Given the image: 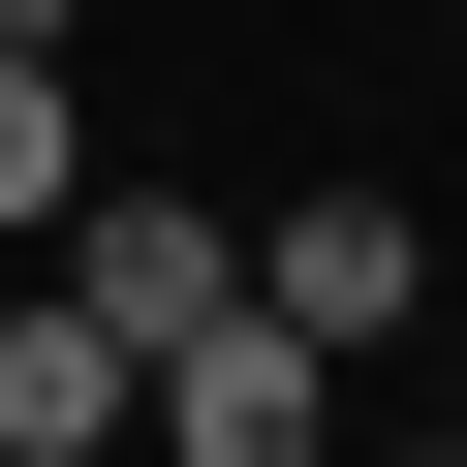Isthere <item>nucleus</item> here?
<instances>
[{
    "label": "nucleus",
    "mask_w": 467,
    "mask_h": 467,
    "mask_svg": "<svg viewBox=\"0 0 467 467\" xmlns=\"http://www.w3.org/2000/svg\"><path fill=\"white\" fill-rule=\"evenodd\" d=\"M125 405H156V343H125V312H63L32 250H0V467H94Z\"/></svg>",
    "instance_id": "4"
},
{
    "label": "nucleus",
    "mask_w": 467,
    "mask_h": 467,
    "mask_svg": "<svg viewBox=\"0 0 467 467\" xmlns=\"http://www.w3.org/2000/svg\"><path fill=\"white\" fill-rule=\"evenodd\" d=\"M63 312H125V343L250 312V218H187V187H63Z\"/></svg>",
    "instance_id": "3"
},
{
    "label": "nucleus",
    "mask_w": 467,
    "mask_h": 467,
    "mask_svg": "<svg viewBox=\"0 0 467 467\" xmlns=\"http://www.w3.org/2000/svg\"><path fill=\"white\" fill-rule=\"evenodd\" d=\"M436 436H467V405H436Z\"/></svg>",
    "instance_id": "7"
},
{
    "label": "nucleus",
    "mask_w": 467,
    "mask_h": 467,
    "mask_svg": "<svg viewBox=\"0 0 467 467\" xmlns=\"http://www.w3.org/2000/svg\"><path fill=\"white\" fill-rule=\"evenodd\" d=\"M250 312H281V343H405V312H436V218H405V187H281V218H250Z\"/></svg>",
    "instance_id": "2"
},
{
    "label": "nucleus",
    "mask_w": 467,
    "mask_h": 467,
    "mask_svg": "<svg viewBox=\"0 0 467 467\" xmlns=\"http://www.w3.org/2000/svg\"><path fill=\"white\" fill-rule=\"evenodd\" d=\"M405 467H467V436H405Z\"/></svg>",
    "instance_id": "6"
},
{
    "label": "nucleus",
    "mask_w": 467,
    "mask_h": 467,
    "mask_svg": "<svg viewBox=\"0 0 467 467\" xmlns=\"http://www.w3.org/2000/svg\"><path fill=\"white\" fill-rule=\"evenodd\" d=\"M94 187V94H63V0H0V250H63Z\"/></svg>",
    "instance_id": "5"
},
{
    "label": "nucleus",
    "mask_w": 467,
    "mask_h": 467,
    "mask_svg": "<svg viewBox=\"0 0 467 467\" xmlns=\"http://www.w3.org/2000/svg\"><path fill=\"white\" fill-rule=\"evenodd\" d=\"M125 436H156V467H312V436H343V343H281V312H187Z\"/></svg>",
    "instance_id": "1"
}]
</instances>
